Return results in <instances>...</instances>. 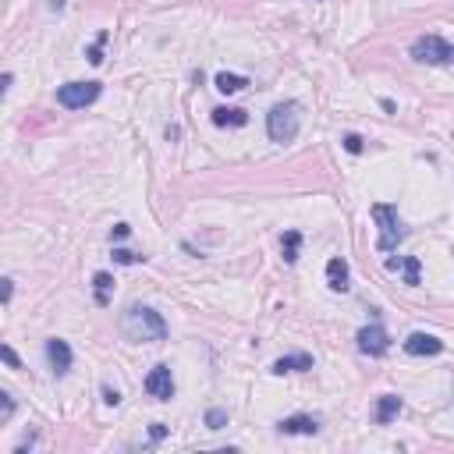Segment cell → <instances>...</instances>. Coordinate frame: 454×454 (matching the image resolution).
I'll list each match as a JSON object with an SVG mask.
<instances>
[{
  "label": "cell",
  "mask_w": 454,
  "mask_h": 454,
  "mask_svg": "<svg viewBox=\"0 0 454 454\" xmlns=\"http://www.w3.org/2000/svg\"><path fill=\"white\" fill-rule=\"evenodd\" d=\"M11 295H14V280H8V277H4V280H0V305H8V302H11Z\"/></svg>",
  "instance_id": "d4e9b609"
},
{
  "label": "cell",
  "mask_w": 454,
  "mask_h": 454,
  "mask_svg": "<svg viewBox=\"0 0 454 454\" xmlns=\"http://www.w3.org/2000/svg\"><path fill=\"white\" fill-rule=\"evenodd\" d=\"M373 220L380 224L377 249H380V252H394L398 245H401V238L408 235V231H405V224H401V217H398V206H390V202H377V206H373Z\"/></svg>",
  "instance_id": "3957f363"
},
{
  "label": "cell",
  "mask_w": 454,
  "mask_h": 454,
  "mask_svg": "<svg viewBox=\"0 0 454 454\" xmlns=\"http://www.w3.org/2000/svg\"><path fill=\"white\" fill-rule=\"evenodd\" d=\"M341 142H344V150H348V153H355V156L366 150V139H362V135H355V132H348Z\"/></svg>",
  "instance_id": "44dd1931"
},
{
  "label": "cell",
  "mask_w": 454,
  "mask_h": 454,
  "mask_svg": "<svg viewBox=\"0 0 454 454\" xmlns=\"http://www.w3.org/2000/svg\"><path fill=\"white\" fill-rule=\"evenodd\" d=\"M355 341H359V352H362V355H373V359H380L387 348H390V337H387V330H383L380 323L362 326L359 334H355Z\"/></svg>",
  "instance_id": "8992f818"
},
{
  "label": "cell",
  "mask_w": 454,
  "mask_h": 454,
  "mask_svg": "<svg viewBox=\"0 0 454 454\" xmlns=\"http://www.w3.org/2000/svg\"><path fill=\"white\" fill-rule=\"evenodd\" d=\"M277 433H284V437H316L320 419H313V416H287V419L277 422Z\"/></svg>",
  "instance_id": "30bf717a"
},
{
  "label": "cell",
  "mask_w": 454,
  "mask_h": 454,
  "mask_svg": "<svg viewBox=\"0 0 454 454\" xmlns=\"http://www.w3.org/2000/svg\"><path fill=\"white\" fill-rule=\"evenodd\" d=\"M132 235V227L128 224H114V231H110V241H125Z\"/></svg>",
  "instance_id": "4316f807"
},
{
  "label": "cell",
  "mask_w": 454,
  "mask_h": 454,
  "mask_svg": "<svg viewBox=\"0 0 454 454\" xmlns=\"http://www.w3.org/2000/svg\"><path fill=\"white\" fill-rule=\"evenodd\" d=\"M99 394H103V405H110V408L121 405V390H117V387H107V383H103V387H99Z\"/></svg>",
  "instance_id": "cb8c5ba5"
},
{
  "label": "cell",
  "mask_w": 454,
  "mask_h": 454,
  "mask_svg": "<svg viewBox=\"0 0 454 454\" xmlns=\"http://www.w3.org/2000/svg\"><path fill=\"white\" fill-rule=\"evenodd\" d=\"M146 256H139V252H128V249H114V263H121V266H135V263H142Z\"/></svg>",
  "instance_id": "603a6c76"
},
{
  "label": "cell",
  "mask_w": 454,
  "mask_h": 454,
  "mask_svg": "<svg viewBox=\"0 0 454 454\" xmlns=\"http://www.w3.org/2000/svg\"><path fill=\"white\" fill-rule=\"evenodd\" d=\"M47 359H50V369H53V377H68L71 373V344L68 341H60V337H50L47 341Z\"/></svg>",
  "instance_id": "ba28073f"
},
{
  "label": "cell",
  "mask_w": 454,
  "mask_h": 454,
  "mask_svg": "<svg viewBox=\"0 0 454 454\" xmlns=\"http://www.w3.org/2000/svg\"><path fill=\"white\" fill-rule=\"evenodd\" d=\"M110 43V32L107 29H103L96 39H93V47L86 50V57H89V64H103V47H107Z\"/></svg>",
  "instance_id": "d6986e66"
},
{
  "label": "cell",
  "mask_w": 454,
  "mask_h": 454,
  "mask_svg": "<svg viewBox=\"0 0 454 454\" xmlns=\"http://www.w3.org/2000/svg\"><path fill=\"white\" fill-rule=\"evenodd\" d=\"M387 270H401L405 284L416 287L422 280V259L419 256H405V259H387Z\"/></svg>",
  "instance_id": "7c38bea8"
},
{
  "label": "cell",
  "mask_w": 454,
  "mask_h": 454,
  "mask_svg": "<svg viewBox=\"0 0 454 454\" xmlns=\"http://www.w3.org/2000/svg\"><path fill=\"white\" fill-rule=\"evenodd\" d=\"M11 82H14V75H8V71H4V75H0V99H4V96H8V89H11Z\"/></svg>",
  "instance_id": "f1b7e54d"
},
{
  "label": "cell",
  "mask_w": 454,
  "mask_h": 454,
  "mask_svg": "<svg viewBox=\"0 0 454 454\" xmlns=\"http://www.w3.org/2000/svg\"><path fill=\"white\" fill-rule=\"evenodd\" d=\"M213 125L217 128H245V125H249V110H241V107H217L213 110Z\"/></svg>",
  "instance_id": "5bb4252c"
},
{
  "label": "cell",
  "mask_w": 454,
  "mask_h": 454,
  "mask_svg": "<svg viewBox=\"0 0 454 454\" xmlns=\"http://www.w3.org/2000/svg\"><path fill=\"white\" fill-rule=\"evenodd\" d=\"M121 334L128 341L142 344V341H167V323L156 309L150 305H128L125 316H121Z\"/></svg>",
  "instance_id": "6da1fadb"
},
{
  "label": "cell",
  "mask_w": 454,
  "mask_h": 454,
  "mask_svg": "<svg viewBox=\"0 0 454 454\" xmlns=\"http://www.w3.org/2000/svg\"><path fill=\"white\" fill-rule=\"evenodd\" d=\"M302 128V107L295 99H284L266 114V132H270L274 142H295Z\"/></svg>",
  "instance_id": "7a4b0ae2"
},
{
  "label": "cell",
  "mask_w": 454,
  "mask_h": 454,
  "mask_svg": "<svg viewBox=\"0 0 454 454\" xmlns=\"http://www.w3.org/2000/svg\"><path fill=\"white\" fill-rule=\"evenodd\" d=\"M313 366H316L313 355L298 352V355H284V359H277V362L270 366V373H277V377H284V373H305V369H313Z\"/></svg>",
  "instance_id": "4fadbf2b"
},
{
  "label": "cell",
  "mask_w": 454,
  "mask_h": 454,
  "mask_svg": "<svg viewBox=\"0 0 454 454\" xmlns=\"http://www.w3.org/2000/svg\"><path fill=\"white\" fill-rule=\"evenodd\" d=\"M11 411H14V398L8 390H0V416H11Z\"/></svg>",
  "instance_id": "484cf974"
},
{
  "label": "cell",
  "mask_w": 454,
  "mask_h": 454,
  "mask_svg": "<svg viewBox=\"0 0 454 454\" xmlns=\"http://www.w3.org/2000/svg\"><path fill=\"white\" fill-rule=\"evenodd\" d=\"M411 60L419 64H437V68H447L454 60V47L447 43L444 36H419L411 43Z\"/></svg>",
  "instance_id": "277c9868"
},
{
  "label": "cell",
  "mask_w": 454,
  "mask_h": 454,
  "mask_svg": "<svg viewBox=\"0 0 454 454\" xmlns=\"http://www.w3.org/2000/svg\"><path fill=\"white\" fill-rule=\"evenodd\" d=\"M405 352L408 355H440L444 352V341L437 334H422V330H416V334H408L405 337Z\"/></svg>",
  "instance_id": "9c48e42d"
},
{
  "label": "cell",
  "mask_w": 454,
  "mask_h": 454,
  "mask_svg": "<svg viewBox=\"0 0 454 454\" xmlns=\"http://www.w3.org/2000/svg\"><path fill=\"white\" fill-rule=\"evenodd\" d=\"M146 394L156 401H171L174 398V377H171V366H153L146 373Z\"/></svg>",
  "instance_id": "52a82bcc"
},
{
  "label": "cell",
  "mask_w": 454,
  "mask_h": 454,
  "mask_svg": "<svg viewBox=\"0 0 454 454\" xmlns=\"http://www.w3.org/2000/svg\"><path fill=\"white\" fill-rule=\"evenodd\" d=\"M99 93H103L99 82H68V86L57 89V103L68 110H82V107H89V103H96Z\"/></svg>",
  "instance_id": "5b68a950"
},
{
  "label": "cell",
  "mask_w": 454,
  "mask_h": 454,
  "mask_svg": "<svg viewBox=\"0 0 454 454\" xmlns=\"http://www.w3.org/2000/svg\"><path fill=\"white\" fill-rule=\"evenodd\" d=\"M401 405H405V401H401L398 394H383V398L377 401V411H373V419H377L380 426H387L390 419H398V411H401Z\"/></svg>",
  "instance_id": "9a60e30c"
},
{
  "label": "cell",
  "mask_w": 454,
  "mask_h": 454,
  "mask_svg": "<svg viewBox=\"0 0 454 454\" xmlns=\"http://www.w3.org/2000/svg\"><path fill=\"white\" fill-rule=\"evenodd\" d=\"M326 287L330 291H348V287H352V274H348V263L341 256H334L326 263Z\"/></svg>",
  "instance_id": "8fae6325"
},
{
  "label": "cell",
  "mask_w": 454,
  "mask_h": 454,
  "mask_svg": "<svg viewBox=\"0 0 454 454\" xmlns=\"http://www.w3.org/2000/svg\"><path fill=\"white\" fill-rule=\"evenodd\" d=\"M64 4L68 0H50V11H64Z\"/></svg>",
  "instance_id": "f546056e"
},
{
  "label": "cell",
  "mask_w": 454,
  "mask_h": 454,
  "mask_svg": "<svg viewBox=\"0 0 454 454\" xmlns=\"http://www.w3.org/2000/svg\"><path fill=\"white\" fill-rule=\"evenodd\" d=\"M93 291H96V305H107L110 302V291H114V277L107 270L93 274Z\"/></svg>",
  "instance_id": "ac0fdd59"
},
{
  "label": "cell",
  "mask_w": 454,
  "mask_h": 454,
  "mask_svg": "<svg viewBox=\"0 0 454 454\" xmlns=\"http://www.w3.org/2000/svg\"><path fill=\"white\" fill-rule=\"evenodd\" d=\"M227 426V411L224 408H210L206 411V429H224Z\"/></svg>",
  "instance_id": "ffe728a7"
},
{
  "label": "cell",
  "mask_w": 454,
  "mask_h": 454,
  "mask_svg": "<svg viewBox=\"0 0 454 454\" xmlns=\"http://www.w3.org/2000/svg\"><path fill=\"white\" fill-rule=\"evenodd\" d=\"M280 252H284V263H287V266L298 263V252H302V231H284V238H280Z\"/></svg>",
  "instance_id": "e0dca14e"
},
{
  "label": "cell",
  "mask_w": 454,
  "mask_h": 454,
  "mask_svg": "<svg viewBox=\"0 0 454 454\" xmlns=\"http://www.w3.org/2000/svg\"><path fill=\"white\" fill-rule=\"evenodd\" d=\"M213 86L224 93V96H235V93H241L245 86H249V78H241V75H231V71H220L217 78H213Z\"/></svg>",
  "instance_id": "2e32d148"
},
{
  "label": "cell",
  "mask_w": 454,
  "mask_h": 454,
  "mask_svg": "<svg viewBox=\"0 0 454 454\" xmlns=\"http://www.w3.org/2000/svg\"><path fill=\"white\" fill-rule=\"evenodd\" d=\"M150 437H153V440H163V437H167V426H163V422H153V426H150Z\"/></svg>",
  "instance_id": "83f0119b"
},
{
  "label": "cell",
  "mask_w": 454,
  "mask_h": 454,
  "mask_svg": "<svg viewBox=\"0 0 454 454\" xmlns=\"http://www.w3.org/2000/svg\"><path fill=\"white\" fill-rule=\"evenodd\" d=\"M0 362L11 366V369H22V359H18V352H14L11 344H0Z\"/></svg>",
  "instance_id": "7402d4cb"
}]
</instances>
